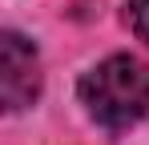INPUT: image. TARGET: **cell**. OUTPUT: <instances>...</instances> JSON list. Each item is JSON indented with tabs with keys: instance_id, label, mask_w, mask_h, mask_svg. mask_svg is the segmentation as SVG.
Instances as JSON below:
<instances>
[{
	"instance_id": "6da1fadb",
	"label": "cell",
	"mask_w": 149,
	"mask_h": 145,
	"mask_svg": "<svg viewBox=\"0 0 149 145\" xmlns=\"http://www.w3.org/2000/svg\"><path fill=\"white\" fill-rule=\"evenodd\" d=\"M81 101L109 129H125V125L141 121L149 113V65H141L137 56L101 61L93 72H85Z\"/></svg>"
},
{
	"instance_id": "7a4b0ae2",
	"label": "cell",
	"mask_w": 149,
	"mask_h": 145,
	"mask_svg": "<svg viewBox=\"0 0 149 145\" xmlns=\"http://www.w3.org/2000/svg\"><path fill=\"white\" fill-rule=\"evenodd\" d=\"M40 93V65H36V48L24 36L4 32L0 36V97L8 113L28 109Z\"/></svg>"
},
{
	"instance_id": "3957f363",
	"label": "cell",
	"mask_w": 149,
	"mask_h": 145,
	"mask_svg": "<svg viewBox=\"0 0 149 145\" xmlns=\"http://www.w3.org/2000/svg\"><path fill=\"white\" fill-rule=\"evenodd\" d=\"M125 20H129V28L137 32V40H145V45H149V0H129Z\"/></svg>"
}]
</instances>
